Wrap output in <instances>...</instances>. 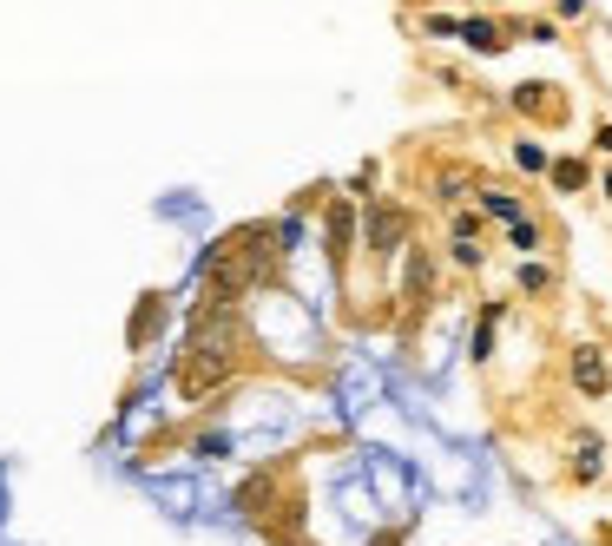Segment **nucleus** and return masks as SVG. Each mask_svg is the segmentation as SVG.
I'll return each instance as SVG.
<instances>
[{"label": "nucleus", "instance_id": "6", "mask_svg": "<svg viewBox=\"0 0 612 546\" xmlns=\"http://www.w3.org/2000/svg\"><path fill=\"white\" fill-rule=\"evenodd\" d=\"M402 540H408V527H389V533H376L369 546H402Z\"/></svg>", "mask_w": 612, "mask_h": 546}, {"label": "nucleus", "instance_id": "7", "mask_svg": "<svg viewBox=\"0 0 612 546\" xmlns=\"http://www.w3.org/2000/svg\"><path fill=\"white\" fill-rule=\"evenodd\" d=\"M599 145H606V152H612V125H606V132H599Z\"/></svg>", "mask_w": 612, "mask_h": 546}, {"label": "nucleus", "instance_id": "5", "mask_svg": "<svg viewBox=\"0 0 612 546\" xmlns=\"http://www.w3.org/2000/svg\"><path fill=\"white\" fill-rule=\"evenodd\" d=\"M553 178H560V185L573 191V185H580V178H586V165H573V158H560V165H553Z\"/></svg>", "mask_w": 612, "mask_h": 546}, {"label": "nucleus", "instance_id": "1", "mask_svg": "<svg viewBox=\"0 0 612 546\" xmlns=\"http://www.w3.org/2000/svg\"><path fill=\"white\" fill-rule=\"evenodd\" d=\"M573 382H580L586 395H606V382H612V375H606V356H599L593 343H586V349H573Z\"/></svg>", "mask_w": 612, "mask_h": 546}, {"label": "nucleus", "instance_id": "8", "mask_svg": "<svg viewBox=\"0 0 612 546\" xmlns=\"http://www.w3.org/2000/svg\"><path fill=\"white\" fill-rule=\"evenodd\" d=\"M606 198H612V178H606Z\"/></svg>", "mask_w": 612, "mask_h": 546}, {"label": "nucleus", "instance_id": "3", "mask_svg": "<svg viewBox=\"0 0 612 546\" xmlns=\"http://www.w3.org/2000/svg\"><path fill=\"white\" fill-rule=\"evenodd\" d=\"M468 40H474V47H487V53H501V33L487 27V20H474V27H468Z\"/></svg>", "mask_w": 612, "mask_h": 546}, {"label": "nucleus", "instance_id": "4", "mask_svg": "<svg viewBox=\"0 0 612 546\" xmlns=\"http://www.w3.org/2000/svg\"><path fill=\"white\" fill-rule=\"evenodd\" d=\"M514 158H520V165H527V172H540V165H547V152H540V145H527V139L514 145Z\"/></svg>", "mask_w": 612, "mask_h": 546}, {"label": "nucleus", "instance_id": "2", "mask_svg": "<svg viewBox=\"0 0 612 546\" xmlns=\"http://www.w3.org/2000/svg\"><path fill=\"white\" fill-rule=\"evenodd\" d=\"M402 244V211H369V250H395Z\"/></svg>", "mask_w": 612, "mask_h": 546}]
</instances>
